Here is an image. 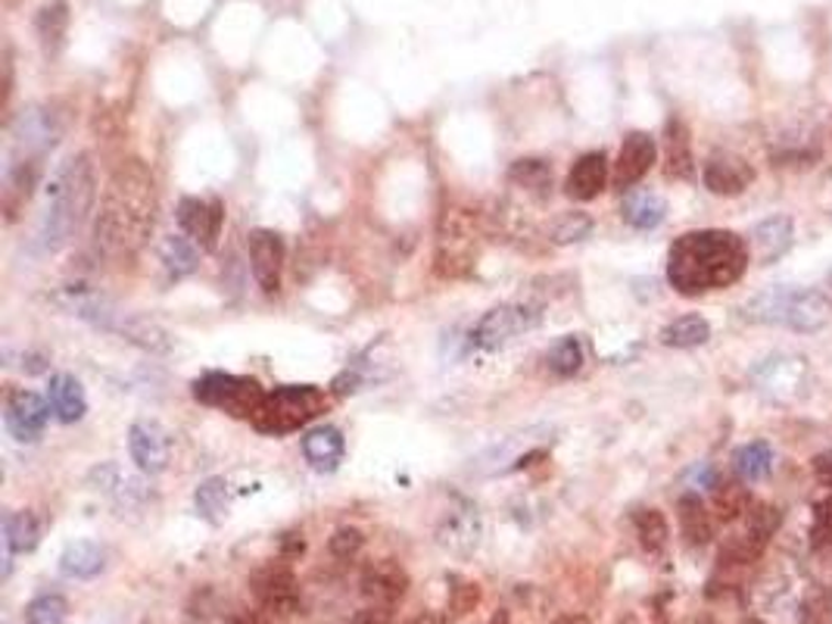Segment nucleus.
Wrapping results in <instances>:
<instances>
[{
  "instance_id": "423d86ee",
  "label": "nucleus",
  "mask_w": 832,
  "mask_h": 624,
  "mask_svg": "<svg viewBox=\"0 0 832 624\" xmlns=\"http://www.w3.org/2000/svg\"><path fill=\"white\" fill-rule=\"evenodd\" d=\"M481 215L452 207L446 210L437 229V275L440 278H462L474 269V259L481 250Z\"/></svg>"
},
{
  "instance_id": "2eb2a0df",
  "label": "nucleus",
  "mask_w": 832,
  "mask_h": 624,
  "mask_svg": "<svg viewBox=\"0 0 832 624\" xmlns=\"http://www.w3.org/2000/svg\"><path fill=\"white\" fill-rule=\"evenodd\" d=\"M250 263L259 288L274 293L281 288V269H284V241L281 234L269 229H256L250 234Z\"/></svg>"
},
{
  "instance_id": "1a4fd4ad",
  "label": "nucleus",
  "mask_w": 832,
  "mask_h": 624,
  "mask_svg": "<svg viewBox=\"0 0 832 624\" xmlns=\"http://www.w3.org/2000/svg\"><path fill=\"white\" fill-rule=\"evenodd\" d=\"M484 541V515L481 509L468 500H459L456 506L443 515V522L437 527V544L443 546L452 556H471L477 553V546Z\"/></svg>"
},
{
  "instance_id": "f8f14e48",
  "label": "nucleus",
  "mask_w": 832,
  "mask_h": 624,
  "mask_svg": "<svg viewBox=\"0 0 832 624\" xmlns=\"http://www.w3.org/2000/svg\"><path fill=\"white\" fill-rule=\"evenodd\" d=\"M128 449H132V463L144 475H159V471H166L169 459H172V437L159 422L144 419L128 431Z\"/></svg>"
},
{
  "instance_id": "a18cd8bd",
  "label": "nucleus",
  "mask_w": 832,
  "mask_h": 624,
  "mask_svg": "<svg viewBox=\"0 0 832 624\" xmlns=\"http://www.w3.org/2000/svg\"><path fill=\"white\" fill-rule=\"evenodd\" d=\"M813 478L823 484V488H832V453H820L813 459Z\"/></svg>"
},
{
  "instance_id": "0eeeda50",
  "label": "nucleus",
  "mask_w": 832,
  "mask_h": 624,
  "mask_svg": "<svg viewBox=\"0 0 832 624\" xmlns=\"http://www.w3.org/2000/svg\"><path fill=\"white\" fill-rule=\"evenodd\" d=\"M194 397L206 406L225 410L234 419H252L262 406V400H266V390L259 388V381H252V378L210 371V375L194 381Z\"/></svg>"
},
{
  "instance_id": "c03bdc74",
  "label": "nucleus",
  "mask_w": 832,
  "mask_h": 624,
  "mask_svg": "<svg viewBox=\"0 0 832 624\" xmlns=\"http://www.w3.org/2000/svg\"><path fill=\"white\" fill-rule=\"evenodd\" d=\"M228 624H284V615L271 612L266 605H256V609H240L234 612Z\"/></svg>"
},
{
  "instance_id": "f704fd0d",
  "label": "nucleus",
  "mask_w": 832,
  "mask_h": 624,
  "mask_svg": "<svg viewBox=\"0 0 832 624\" xmlns=\"http://www.w3.org/2000/svg\"><path fill=\"white\" fill-rule=\"evenodd\" d=\"M749 509H752V493L742 484H717L715 512L723 522H735V519L749 515Z\"/></svg>"
},
{
  "instance_id": "20e7f679",
  "label": "nucleus",
  "mask_w": 832,
  "mask_h": 624,
  "mask_svg": "<svg viewBox=\"0 0 832 624\" xmlns=\"http://www.w3.org/2000/svg\"><path fill=\"white\" fill-rule=\"evenodd\" d=\"M745 315L764 325H786L792 332H820L830 325L832 300L817 288H767L745 303Z\"/></svg>"
},
{
  "instance_id": "39448f33",
  "label": "nucleus",
  "mask_w": 832,
  "mask_h": 624,
  "mask_svg": "<svg viewBox=\"0 0 832 624\" xmlns=\"http://www.w3.org/2000/svg\"><path fill=\"white\" fill-rule=\"evenodd\" d=\"M328 406L325 390L315 385H288L266 393L259 412L252 415V428L262 434H288V431L310 425Z\"/></svg>"
},
{
  "instance_id": "ddd939ff",
  "label": "nucleus",
  "mask_w": 832,
  "mask_h": 624,
  "mask_svg": "<svg viewBox=\"0 0 832 624\" xmlns=\"http://www.w3.org/2000/svg\"><path fill=\"white\" fill-rule=\"evenodd\" d=\"M225 222V207L222 200H200V197H184L178 203V225L181 232L194 241L200 250H213L218 232Z\"/></svg>"
},
{
  "instance_id": "e433bc0d",
  "label": "nucleus",
  "mask_w": 832,
  "mask_h": 624,
  "mask_svg": "<svg viewBox=\"0 0 832 624\" xmlns=\"http://www.w3.org/2000/svg\"><path fill=\"white\" fill-rule=\"evenodd\" d=\"M29 624H69V603L59 593H41L25 609Z\"/></svg>"
},
{
  "instance_id": "f257e3e1",
  "label": "nucleus",
  "mask_w": 832,
  "mask_h": 624,
  "mask_svg": "<svg viewBox=\"0 0 832 624\" xmlns=\"http://www.w3.org/2000/svg\"><path fill=\"white\" fill-rule=\"evenodd\" d=\"M156 181L140 159H125L110 176L94 219V247L106 259H132L150 237Z\"/></svg>"
},
{
  "instance_id": "9d476101",
  "label": "nucleus",
  "mask_w": 832,
  "mask_h": 624,
  "mask_svg": "<svg viewBox=\"0 0 832 624\" xmlns=\"http://www.w3.org/2000/svg\"><path fill=\"white\" fill-rule=\"evenodd\" d=\"M250 590L256 597V603L266 605L278 615H293V609L300 605V584H296V575L291 571V566L284 562H269L259 571H252Z\"/></svg>"
},
{
  "instance_id": "3c124183",
  "label": "nucleus",
  "mask_w": 832,
  "mask_h": 624,
  "mask_svg": "<svg viewBox=\"0 0 832 624\" xmlns=\"http://www.w3.org/2000/svg\"><path fill=\"white\" fill-rule=\"evenodd\" d=\"M698 624H715V622H711V619H701V622H698Z\"/></svg>"
},
{
  "instance_id": "09e8293b",
  "label": "nucleus",
  "mask_w": 832,
  "mask_h": 624,
  "mask_svg": "<svg viewBox=\"0 0 832 624\" xmlns=\"http://www.w3.org/2000/svg\"><path fill=\"white\" fill-rule=\"evenodd\" d=\"M408 624H446V619L440 612H421L418 619H412Z\"/></svg>"
},
{
  "instance_id": "dca6fc26",
  "label": "nucleus",
  "mask_w": 832,
  "mask_h": 624,
  "mask_svg": "<svg viewBox=\"0 0 832 624\" xmlns=\"http://www.w3.org/2000/svg\"><path fill=\"white\" fill-rule=\"evenodd\" d=\"M359 584H362L366 600H371L374 605H384V609H390V605L400 603V600L406 597L408 575H406V568L400 566V562H393V559H378V562L366 566Z\"/></svg>"
},
{
  "instance_id": "aec40b11",
  "label": "nucleus",
  "mask_w": 832,
  "mask_h": 624,
  "mask_svg": "<svg viewBox=\"0 0 832 624\" xmlns=\"http://www.w3.org/2000/svg\"><path fill=\"white\" fill-rule=\"evenodd\" d=\"M605 181H608V159L601 151H593L574 163V169L564 181V191L571 200H593L605 191Z\"/></svg>"
},
{
  "instance_id": "c756f323",
  "label": "nucleus",
  "mask_w": 832,
  "mask_h": 624,
  "mask_svg": "<svg viewBox=\"0 0 832 624\" xmlns=\"http://www.w3.org/2000/svg\"><path fill=\"white\" fill-rule=\"evenodd\" d=\"M508 181L515 188H521L527 194L546 197L549 188H552V166L546 159H537V156H527V159H518L511 169H508Z\"/></svg>"
},
{
  "instance_id": "6e6552de",
  "label": "nucleus",
  "mask_w": 832,
  "mask_h": 624,
  "mask_svg": "<svg viewBox=\"0 0 832 624\" xmlns=\"http://www.w3.org/2000/svg\"><path fill=\"white\" fill-rule=\"evenodd\" d=\"M540 325V312L533 307H524V303H503V307H493L486 312L484 319L477 322L474 328V344L484 347V350H499L505 344H511L518 334L530 332Z\"/></svg>"
},
{
  "instance_id": "7ed1b4c3",
  "label": "nucleus",
  "mask_w": 832,
  "mask_h": 624,
  "mask_svg": "<svg viewBox=\"0 0 832 624\" xmlns=\"http://www.w3.org/2000/svg\"><path fill=\"white\" fill-rule=\"evenodd\" d=\"M94 194H98V185H94L91 156L78 154L63 159L44 185V207H41L38 222V241L44 250L54 254L76 237L94 207Z\"/></svg>"
},
{
  "instance_id": "37998d69",
  "label": "nucleus",
  "mask_w": 832,
  "mask_h": 624,
  "mask_svg": "<svg viewBox=\"0 0 832 624\" xmlns=\"http://www.w3.org/2000/svg\"><path fill=\"white\" fill-rule=\"evenodd\" d=\"M63 25H66V7L63 3H57V7H47L44 10V16H41V35H44V41L50 44H57L59 35H63Z\"/></svg>"
},
{
  "instance_id": "49530a36",
  "label": "nucleus",
  "mask_w": 832,
  "mask_h": 624,
  "mask_svg": "<svg viewBox=\"0 0 832 624\" xmlns=\"http://www.w3.org/2000/svg\"><path fill=\"white\" fill-rule=\"evenodd\" d=\"M352 624H393V619H390V609H384V605H374V609H362Z\"/></svg>"
},
{
  "instance_id": "cd10ccee",
  "label": "nucleus",
  "mask_w": 832,
  "mask_h": 624,
  "mask_svg": "<svg viewBox=\"0 0 832 624\" xmlns=\"http://www.w3.org/2000/svg\"><path fill=\"white\" fill-rule=\"evenodd\" d=\"M679 527H683V537L693 546H705L711 541L715 527H711V519H708V509L698 500L696 493H686L679 497Z\"/></svg>"
},
{
  "instance_id": "4c0bfd02",
  "label": "nucleus",
  "mask_w": 832,
  "mask_h": 624,
  "mask_svg": "<svg viewBox=\"0 0 832 624\" xmlns=\"http://www.w3.org/2000/svg\"><path fill=\"white\" fill-rule=\"evenodd\" d=\"M549 369L559 378H571L583 369V344L581 337H562L549 353Z\"/></svg>"
},
{
  "instance_id": "7c9ffc66",
  "label": "nucleus",
  "mask_w": 832,
  "mask_h": 624,
  "mask_svg": "<svg viewBox=\"0 0 832 624\" xmlns=\"http://www.w3.org/2000/svg\"><path fill=\"white\" fill-rule=\"evenodd\" d=\"M196 512L210 522V525H218L228 519V509H232V493H228V484L225 478H210L203 481L194 493Z\"/></svg>"
},
{
  "instance_id": "de8ad7c7",
  "label": "nucleus",
  "mask_w": 832,
  "mask_h": 624,
  "mask_svg": "<svg viewBox=\"0 0 832 624\" xmlns=\"http://www.w3.org/2000/svg\"><path fill=\"white\" fill-rule=\"evenodd\" d=\"M303 549H306V544H303L296 534H288V537H284V559H296Z\"/></svg>"
},
{
  "instance_id": "a211bd4d",
  "label": "nucleus",
  "mask_w": 832,
  "mask_h": 624,
  "mask_svg": "<svg viewBox=\"0 0 832 624\" xmlns=\"http://www.w3.org/2000/svg\"><path fill=\"white\" fill-rule=\"evenodd\" d=\"M655 156H659L655 137L645 135V132H630V135L623 137V144H620L615 185L618 188H633L639 178L655 166Z\"/></svg>"
},
{
  "instance_id": "9b49d317",
  "label": "nucleus",
  "mask_w": 832,
  "mask_h": 624,
  "mask_svg": "<svg viewBox=\"0 0 832 624\" xmlns=\"http://www.w3.org/2000/svg\"><path fill=\"white\" fill-rule=\"evenodd\" d=\"M50 403L41 400L35 390H10L7 393V406H3V422H7V431L20 441V444H32L38 441L44 428H47V419H50Z\"/></svg>"
},
{
  "instance_id": "5701e85b",
  "label": "nucleus",
  "mask_w": 832,
  "mask_h": 624,
  "mask_svg": "<svg viewBox=\"0 0 832 624\" xmlns=\"http://www.w3.org/2000/svg\"><path fill=\"white\" fill-rule=\"evenodd\" d=\"M344 453H347V444H344V434L337 428H315L303 437V456L315 471H334V468L344 463Z\"/></svg>"
},
{
  "instance_id": "ea45409f",
  "label": "nucleus",
  "mask_w": 832,
  "mask_h": 624,
  "mask_svg": "<svg viewBox=\"0 0 832 624\" xmlns=\"http://www.w3.org/2000/svg\"><path fill=\"white\" fill-rule=\"evenodd\" d=\"M481 603V587L471 584V581H456L452 593H449V612L456 619H462L468 612H474Z\"/></svg>"
},
{
  "instance_id": "8fccbe9b",
  "label": "nucleus",
  "mask_w": 832,
  "mask_h": 624,
  "mask_svg": "<svg viewBox=\"0 0 832 624\" xmlns=\"http://www.w3.org/2000/svg\"><path fill=\"white\" fill-rule=\"evenodd\" d=\"M555 624H589V619H583V615H562Z\"/></svg>"
},
{
  "instance_id": "c9c22d12",
  "label": "nucleus",
  "mask_w": 832,
  "mask_h": 624,
  "mask_svg": "<svg viewBox=\"0 0 832 624\" xmlns=\"http://www.w3.org/2000/svg\"><path fill=\"white\" fill-rule=\"evenodd\" d=\"M783 522V515L776 512L774 506H767V503H755V506L749 509V522H745V537L749 541H755L761 549L771 544V537L776 534V527Z\"/></svg>"
},
{
  "instance_id": "c85d7f7f",
  "label": "nucleus",
  "mask_w": 832,
  "mask_h": 624,
  "mask_svg": "<svg viewBox=\"0 0 832 624\" xmlns=\"http://www.w3.org/2000/svg\"><path fill=\"white\" fill-rule=\"evenodd\" d=\"M196 263H200V247L188 234H169L162 241V266H166L169 278L191 275L196 269Z\"/></svg>"
},
{
  "instance_id": "f3484780",
  "label": "nucleus",
  "mask_w": 832,
  "mask_h": 624,
  "mask_svg": "<svg viewBox=\"0 0 832 624\" xmlns=\"http://www.w3.org/2000/svg\"><path fill=\"white\" fill-rule=\"evenodd\" d=\"M705 188L717 197H735L742 194L752 181L755 169L735 154H715L705 163Z\"/></svg>"
},
{
  "instance_id": "473e14b6",
  "label": "nucleus",
  "mask_w": 832,
  "mask_h": 624,
  "mask_svg": "<svg viewBox=\"0 0 832 624\" xmlns=\"http://www.w3.org/2000/svg\"><path fill=\"white\" fill-rule=\"evenodd\" d=\"M771 466H774V449L764 441H755V444H745L742 449H735L733 468L735 475H742L745 481H761L771 475Z\"/></svg>"
},
{
  "instance_id": "412c9836",
  "label": "nucleus",
  "mask_w": 832,
  "mask_h": 624,
  "mask_svg": "<svg viewBox=\"0 0 832 624\" xmlns=\"http://www.w3.org/2000/svg\"><path fill=\"white\" fill-rule=\"evenodd\" d=\"M47 403H50V410H54L59 422H66V425H72V422H78L88 412V397H85L81 381H78L76 375H66V371L50 378Z\"/></svg>"
},
{
  "instance_id": "6ab92c4d",
  "label": "nucleus",
  "mask_w": 832,
  "mask_h": 624,
  "mask_svg": "<svg viewBox=\"0 0 832 624\" xmlns=\"http://www.w3.org/2000/svg\"><path fill=\"white\" fill-rule=\"evenodd\" d=\"M792 241V219H789V215H771V219H764V222H757L755 225L749 254L755 256L757 266H774L779 256L789 254Z\"/></svg>"
},
{
  "instance_id": "79ce46f5",
  "label": "nucleus",
  "mask_w": 832,
  "mask_h": 624,
  "mask_svg": "<svg viewBox=\"0 0 832 624\" xmlns=\"http://www.w3.org/2000/svg\"><path fill=\"white\" fill-rule=\"evenodd\" d=\"M362 544H366L362 531H356V527H340V531L330 537V553H334L337 559H352V556H359Z\"/></svg>"
},
{
  "instance_id": "4be33fe9",
  "label": "nucleus",
  "mask_w": 832,
  "mask_h": 624,
  "mask_svg": "<svg viewBox=\"0 0 832 624\" xmlns=\"http://www.w3.org/2000/svg\"><path fill=\"white\" fill-rule=\"evenodd\" d=\"M664 147H667V163H664V176L689 181L696 176V159H693V141L689 129L679 119H667L664 129Z\"/></svg>"
},
{
  "instance_id": "a19ab883",
  "label": "nucleus",
  "mask_w": 832,
  "mask_h": 624,
  "mask_svg": "<svg viewBox=\"0 0 832 624\" xmlns=\"http://www.w3.org/2000/svg\"><path fill=\"white\" fill-rule=\"evenodd\" d=\"M811 544L813 549H832V497L817 506V515H813L811 527Z\"/></svg>"
},
{
  "instance_id": "f03ea898",
  "label": "nucleus",
  "mask_w": 832,
  "mask_h": 624,
  "mask_svg": "<svg viewBox=\"0 0 832 624\" xmlns=\"http://www.w3.org/2000/svg\"><path fill=\"white\" fill-rule=\"evenodd\" d=\"M749 244L733 232L705 229L674 241L667 254V281L683 297L720 291L735 285L749 269Z\"/></svg>"
},
{
  "instance_id": "72a5a7b5",
  "label": "nucleus",
  "mask_w": 832,
  "mask_h": 624,
  "mask_svg": "<svg viewBox=\"0 0 832 624\" xmlns=\"http://www.w3.org/2000/svg\"><path fill=\"white\" fill-rule=\"evenodd\" d=\"M633 525H637L639 544L645 546L649 553H661L667 546L671 527H667V519L661 515L659 509H637Z\"/></svg>"
},
{
  "instance_id": "b1692460",
  "label": "nucleus",
  "mask_w": 832,
  "mask_h": 624,
  "mask_svg": "<svg viewBox=\"0 0 832 624\" xmlns=\"http://www.w3.org/2000/svg\"><path fill=\"white\" fill-rule=\"evenodd\" d=\"M620 213H623V222H627L630 229L652 232V229H659L661 222H664L667 203H664V197L655 194V191H633V194L623 200Z\"/></svg>"
},
{
  "instance_id": "4468645a",
  "label": "nucleus",
  "mask_w": 832,
  "mask_h": 624,
  "mask_svg": "<svg viewBox=\"0 0 832 624\" xmlns=\"http://www.w3.org/2000/svg\"><path fill=\"white\" fill-rule=\"evenodd\" d=\"M59 141V129L47 110H29L22 113L13 129V154L10 159H44Z\"/></svg>"
},
{
  "instance_id": "393cba45",
  "label": "nucleus",
  "mask_w": 832,
  "mask_h": 624,
  "mask_svg": "<svg viewBox=\"0 0 832 624\" xmlns=\"http://www.w3.org/2000/svg\"><path fill=\"white\" fill-rule=\"evenodd\" d=\"M106 566V556L98 544L91 541H76L63 549L59 556V568L66 578H76V581H88V578H98L100 571Z\"/></svg>"
},
{
  "instance_id": "603ef678",
  "label": "nucleus",
  "mask_w": 832,
  "mask_h": 624,
  "mask_svg": "<svg viewBox=\"0 0 832 624\" xmlns=\"http://www.w3.org/2000/svg\"><path fill=\"white\" fill-rule=\"evenodd\" d=\"M830 285H832V272H830Z\"/></svg>"
},
{
  "instance_id": "58836bf2",
  "label": "nucleus",
  "mask_w": 832,
  "mask_h": 624,
  "mask_svg": "<svg viewBox=\"0 0 832 624\" xmlns=\"http://www.w3.org/2000/svg\"><path fill=\"white\" fill-rule=\"evenodd\" d=\"M593 232V219L586 213H564L555 229H552V241L555 244H574V241H583Z\"/></svg>"
},
{
  "instance_id": "bb28decb",
  "label": "nucleus",
  "mask_w": 832,
  "mask_h": 624,
  "mask_svg": "<svg viewBox=\"0 0 832 624\" xmlns=\"http://www.w3.org/2000/svg\"><path fill=\"white\" fill-rule=\"evenodd\" d=\"M708 337H711V325L701 315H679L671 325L661 328V344L664 347H677V350L701 347Z\"/></svg>"
},
{
  "instance_id": "2f4dec72",
  "label": "nucleus",
  "mask_w": 832,
  "mask_h": 624,
  "mask_svg": "<svg viewBox=\"0 0 832 624\" xmlns=\"http://www.w3.org/2000/svg\"><path fill=\"white\" fill-rule=\"evenodd\" d=\"M41 541L38 519L32 512H13L3 519V546L10 553H32Z\"/></svg>"
},
{
  "instance_id": "a878e982",
  "label": "nucleus",
  "mask_w": 832,
  "mask_h": 624,
  "mask_svg": "<svg viewBox=\"0 0 832 624\" xmlns=\"http://www.w3.org/2000/svg\"><path fill=\"white\" fill-rule=\"evenodd\" d=\"M91 481L98 484V490L110 493V497H116L122 506H135V503H140V500L147 497V488H144L137 478L122 475L116 466L94 468V471H91Z\"/></svg>"
}]
</instances>
